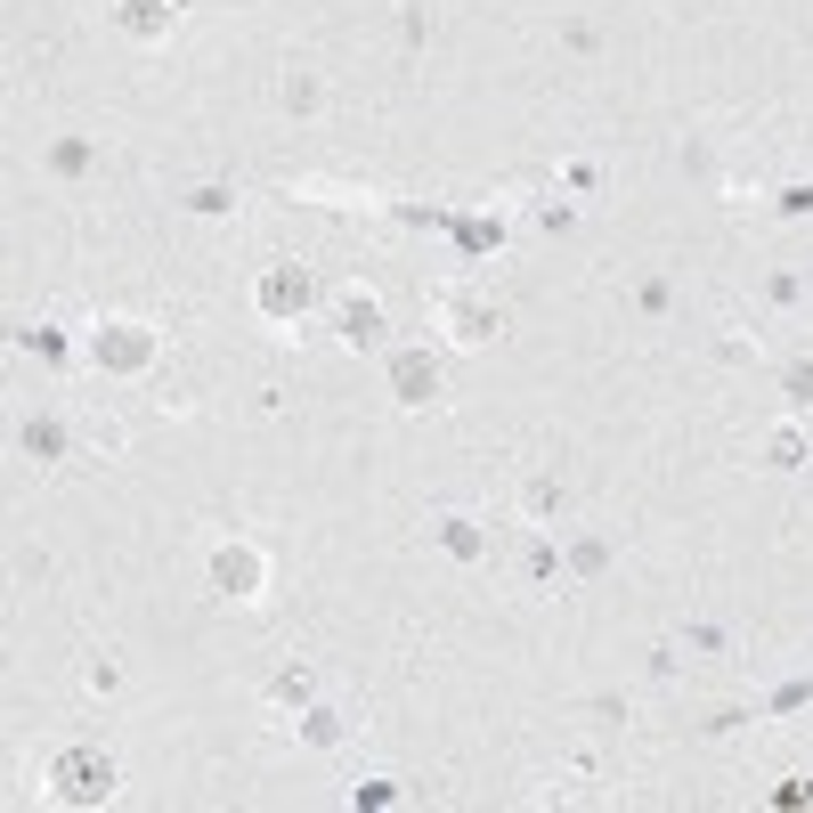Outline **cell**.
I'll use <instances>...</instances> for the list:
<instances>
[{
  "label": "cell",
  "instance_id": "cell-1",
  "mask_svg": "<svg viewBox=\"0 0 813 813\" xmlns=\"http://www.w3.org/2000/svg\"><path fill=\"white\" fill-rule=\"evenodd\" d=\"M212 578H220L228 594H253V578H261V553H253V545H220V561H212Z\"/></svg>",
  "mask_w": 813,
  "mask_h": 813
},
{
  "label": "cell",
  "instance_id": "cell-2",
  "mask_svg": "<svg viewBox=\"0 0 813 813\" xmlns=\"http://www.w3.org/2000/svg\"><path fill=\"white\" fill-rule=\"evenodd\" d=\"M448 318H456V326H448L456 342H480V334L496 326V318H480V309H472V301H456V309H448Z\"/></svg>",
  "mask_w": 813,
  "mask_h": 813
},
{
  "label": "cell",
  "instance_id": "cell-3",
  "mask_svg": "<svg viewBox=\"0 0 813 813\" xmlns=\"http://www.w3.org/2000/svg\"><path fill=\"white\" fill-rule=\"evenodd\" d=\"M66 789H74V797H98V789H106V765H82V757H74V765H66Z\"/></svg>",
  "mask_w": 813,
  "mask_h": 813
},
{
  "label": "cell",
  "instance_id": "cell-4",
  "mask_svg": "<svg viewBox=\"0 0 813 813\" xmlns=\"http://www.w3.org/2000/svg\"><path fill=\"white\" fill-rule=\"evenodd\" d=\"M106 358H114V366H139V358H147V334H106Z\"/></svg>",
  "mask_w": 813,
  "mask_h": 813
},
{
  "label": "cell",
  "instance_id": "cell-5",
  "mask_svg": "<svg viewBox=\"0 0 813 813\" xmlns=\"http://www.w3.org/2000/svg\"><path fill=\"white\" fill-rule=\"evenodd\" d=\"M431 391V366H415V358H399V399H423Z\"/></svg>",
  "mask_w": 813,
  "mask_h": 813
},
{
  "label": "cell",
  "instance_id": "cell-6",
  "mask_svg": "<svg viewBox=\"0 0 813 813\" xmlns=\"http://www.w3.org/2000/svg\"><path fill=\"white\" fill-rule=\"evenodd\" d=\"M122 17H131L139 33H155V17H163V9H155V0H131V9H122Z\"/></svg>",
  "mask_w": 813,
  "mask_h": 813
}]
</instances>
